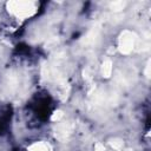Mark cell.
<instances>
[{
    "label": "cell",
    "instance_id": "7",
    "mask_svg": "<svg viewBox=\"0 0 151 151\" xmlns=\"http://www.w3.org/2000/svg\"><path fill=\"white\" fill-rule=\"evenodd\" d=\"M94 151H105V146L101 143H96L94 144Z\"/></svg>",
    "mask_w": 151,
    "mask_h": 151
},
{
    "label": "cell",
    "instance_id": "5",
    "mask_svg": "<svg viewBox=\"0 0 151 151\" xmlns=\"http://www.w3.org/2000/svg\"><path fill=\"white\" fill-rule=\"evenodd\" d=\"M109 144H110V146L114 150V151H120L123 147H124V140L123 139H120V138H113V139H111L110 142H109Z\"/></svg>",
    "mask_w": 151,
    "mask_h": 151
},
{
    "label": "cell",
    "instance_id": "1",
    "mask_svg": "<svg viewBox=\"0 0 151 151\" xmlns=\"http://www.w3.org/2000/svg\"><path fill=\"white\" fill-rule=\"evenodd\" d=\"M38 6L34 1H9L6 4V9L13 18L25 20L38 12Z\"/></svg>",
    "mask_w": 151,
    "mask_h": 151
},
{
    "label": "cell",
    "instance_id": "4",
    "mask_svg": "<svg viewBox=\"0 0 151 151\" xmlns=\"http://www.w3.org/2000/svg\"><path fill=\"white\" fill-rule=\"evenodd\" d=\"M112 71H113L112 61H111V60H105V61L101 64V74H103V77L109 78V77L111 76Z\"/></svg>",
    "mask_w": 151,
    "mask_h": 151
},
{
    "label": "cell",
    "instance_id": "6",
    "mask_svg": "<svg viewBox=\"0 0 151 151\" xmlns=\"http://www.w3.org/2000/svg\"><path fill=\"white\" fill-rule=\"evenodd\" d=\"M112 8H113V9H123V8H124V2H122V1L113 2V4H112Z\"/></svg>",
    "mask_w": 151,
    "mask_h": 151
},
{
    "label": "cell",
    "instance_id": "3",
    "mask_svg": "<svg viewBox=\"0 0 151 151\" xmlns=\"http://www.w3.org/2000/svg\"><path fill=\"white\" fill-rule=\"evenodd\" d=\"M28 151H51V147L46 142H37L28 147Z\"/></svg>",
    "mask_w": 151,
    "mask_h": 151
},
{
    "label": "cell",
    "instance_id": "2",
    "mask_svg": "<svg viewBox=\"0 0 151 151\" xmlns=\"http://www.w3.org/2000/svg\"><path fill=\"white\" fill-rule=\"evenodd\" d=\"M134 34L129 31H124L118 39V50L123 54H130L134 48Z\"/></svg>",
    "mask_w": 151,
    "mask_h": 151
}]
</instances>
